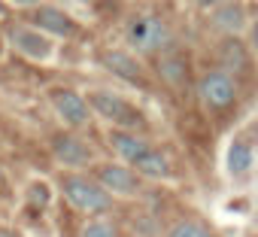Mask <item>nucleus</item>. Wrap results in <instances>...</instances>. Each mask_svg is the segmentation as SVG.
Masks as SVG:
<instances>
[{"label": "nucleus", "mask_w": 258, "mask_h": 237, "mask_svg": "<svg viewBox=\"0 0 258 237\" xmlns=\"http://www.w3.org/2000/svg\"><path fill=\"white\" fill-rule=\"evenodd\" d=\"M61 189H64V198H67L79 213L97 216V213H106V210L112 207V195H109L100 183H94V180H88V176H64Z\"/></svg>", "instance_id": "obj_1"}, {"label": "nucleus", "mask_w": 258, "mask_h": 237, "mask_svg": "<svg viewBox=\"0 0 258 237\" xmlns=\"http://www.w3.org/2000/svg\"><path fill=\"white\" fill-rule=\"evenodd\" d=\"M85 100H88V106H91L100 118H106V122H112V125H118V128H137V125H140L137 106H131V100H124V97L115 94V91L97 88V91H91Z\"/></svg>", "instance_id": "obj_2"}, {"label": "nucleus", "mask_w": 258, "mask_h": 237, "mask_svg": "<svg viewBox=\"0 0 258 237\" xmlns=\"http://www.w3.org/2000/svg\"><path fill=\"white\" fill-rule=\"evenodd\" d=\"M170 28L152 16H140L127 25V43H131L134 52H158L170 46Z\"/></svg>", "instance_id": "obj_3"}, {"label": "nucleus", "mask_w": 258, "mask_h": 237, "mask_svg": "<svg viewBox=\"0 0 258 237\" xmlns=\"http://www.w3.org/2000/svg\"><path fill=\"white\" fill-rule=\"evenodd\" d=\"M198 97L210 109H228L234 103V97H237V82L225 70H210L198 82Z\"/></svg>", "instance_id": "obj_4"}, {"label": "nucleus", "mask_w": 258, "mask_h": 237, "mask_svg": "<svg viewBox=\"0 0 258 237\" xmlns=\"http://www.w3.org/2000/svg\"><path fill=\"white\" fill-rule=\"evenodd\" d=\"M28 22L37 31H43L46 37H58V40H70L79 34V25L58 7H37L28 13Z\"/></svg>", "instance_id": "obj_5"}, {"label": "nucleus", "mask_w": 258, "mask_h": 237, "mask_svg": "<svg viewBox=\"0 0 258 237\" xmlns=\"http://www.w3.org/2000/svg\"><path fill=\"white\" fill-rule=\"evenodd\" d=\"M52 106H55V112H58L61 122L64 125H73V128L85 125L88 115H91L88 100L79 91H73V88H52Z\"/></svg>", "instance_id": "obj_6"}, {"label": "nucleus", "mask_w": 258, "mask_h": 237, "mask_svg": "<svg viewBox=\"0 0 258 237\" xmlns=\"http://www.w3.org/2000/svg\"><path fill=\"white\" fill-rule=\"evenodd\" d=\"M97 183L109 195H134V192H140L137 173L131 167H124V164H100L97 167Z\"/></svg>", "instance_id": "obj_7"}, {"label": "nucleus", "mask_w": 258, "mask_h": 237, "mask_svg": "<svg viewBox=\"0 0 258 237\" xmlns=\"http://www.w3.org/2000/svg\"><path fill=\"white\" fill-rule=\"evenodd\" d=\"M10 40H13V46H16L22 55L34 58V61L52 58V40H49L43 31H37V28H13Z\"/></svg>", "instance_id": "obj_8"}, {"label": "nucleus", "mask_w": 258, "mask_h": 237, "mask_svg": "<svg viewBox=\"0 0 258 237\" xmlns=\"http://www.w3.org/2000/svg\"><path fill=\"white\" fill-rule=\"evenodd\" d=\"M52 152H55V158H58L61 164H67V167H85V164L91 161V149H88L79 137H73V134H58V137L52 140Z\"/></svg>", "instance_id": "obj_9"}, {"label": "nucleus", "mask_w": 258, "mask_h": 237, "mask_svg": "<svg viewBox=\"0 0 258 237\" xmlns=\"http://www.w3.org/2000/svg\"><path fill=\"white\" fill-rule=\"evenodd\" d=\"M100 61H103V67H106L112 76H118V79H127V82H146L143 67H140V61H137L134 55L112 49V52H103Z\"/></svg>", "instance_id": "obj_10"}, {"label": "nucleus", "mask_w": 258, "mask_h": 237, "mask_svg": "<svg viewBox=\"0 0 258 237\" xmlns=\"http://www.w3.org/2000/svg\"><path fill=\"white\" fill-rule=\"evenodd\" d=\"M109 146H112V149H115V155H118L121 161H127V164L140 161V158L152 149L143 137L127 134V131H112V134H109Z\"/></svg>", "instance_id": "obj_11"}, {"label": "nucleus", "mask_w": 258, "mask_h": 237, "mask_svg": "<svg viewBox=\"0 0 258 237\" xmlns=\"http://www.w3.org/2000/svg\"><path fill=\"white\" fill-rule=\"evenodd\" d=\"M249 167H252V146L246 140H234L228 146V170L234 176H243Z\"/></svg>", "instance_id": "obj_12"}, {"label": "nucleus", "mask_w": 258, "mask_h": 237, "mask_svg": "<svg viewBox=\"0 0 258 237\" xmlns=\"http://www.w3.org/2000/svg\"><path fill=\"white\" fill-rule=\"evenodd\" d=\"M134 167H137V173H143V176H155V180H161V176L170 173V161H167V155H161L158 149H149L140 161H134Z\"/></svg>", "instance_id": "obj_13"}, {"label": "nucleus", "mask_w": 258, "mask_h": 237, "mask_svg": "<svg viewBox=\"0 0 258 237\" xmlns=\"http://www.w3.org/2000/svg\"><path fill=\"white\" fill-rule=\"evenodd\" d=\"M167 237H216L210 228H204V225H198V222H176L170 231H167Z\"/></svg>", "instance_id": "obj_14"}, {"label": "nucleus", "mask_w": 258, "mask_h": 237, "mask_svg": "<svg viewBox=\"0 0 258 237\" xmlns=\"http://www.w3.org/2000/svg\"><path fill=\"white\" fill-rule=\"evenodd\" d=\"M82 237H118L115 225L112 222H103V219H94L82 228Z\"/></svg>", "instance_id": "obj_15"}, {"label": "nucleus", "mask_w": 258, "mask_h": 237, "mask_svg": "<svg viewBox=\"0 0 258 237\" xmlns=\"http://www.w3.org/2000/svg\"><path fill=\"white\" fill-rule=\"evenodd\" d=\"M222 52L228 55V58H225L228 64H237V67H243V49H240V46H237L234 40H228V43L222 46Z\"/></svg>", "instance_id": "obj_16"}, {"label": "nucleus", "mask_w": 258, "mask_h": 237, "mask_svg": "<svg viewBox=\"0 0 258 237\" xmlns=\"http://www.w3.org/2000/svg\"><path fill=\"white\" fill-rule=\"evenodd\" d=\"M31 198H34V201H40V204H46V201H49L46 186H34V189H31Z\"/></svg>", "instance_id": "obj_17"}, {"label": "nucleus", "mask_w": 258, "mask_h": 237, "mask_svg": "<svg viewBox=\"0 0 258 237\" xmlns=\"http://www.w3.org/2000/svg\"><path fill=\"white\" fill-rule=\"evenodd\" d=\"M252 46H255V52H258V22L252 25Z\"/></svg>", "instance_id": "obj_18"}, {"label": "nucleus", "mask_w": 258, "mask_h": 237, "mask_svg": "<svg viewBox=\"0 0 258 237\" xmlns=\"http://www.w3.org/2000/svg\"><path fill=\"white\" fill-rule=\"evenodd\" d=\"M201 7H213V4H219V0H198Z\"/></svg>", "instance_id": "obj_19"}, {"label": "nucleus", "mask_w": 258, "mask_h": 237, "mask_svg": "<svg viewBox=\"0 0 258 237\" xmlns=\"http://www.w3.org/2000/svg\"><path fill=\"white\" fill-rule=\"evenodd\" d=\"M19 4H37V0H19Z\"/></svg>", "instance_id": "obj_20"}, {"label": "nucleus", "mask_w": 258, "mask_h": 237, "mask_svg": "<svg viewBox=\"0 0 258 237\" xmlns=\"http://www.w3.org/2000/svg\"><path fill=\"white\" fill-rule=\"evenodd\" d=\"M0 52H4V37H0Z\"/></svg>", "instance_id": "obj_21"}, {"label": "nucleus", "mask_w": 258, "mask_h": 237, "mask_svg": "<svg viewBox=\"0 0 258 237\" xmlns=\"http://www.w3.org/2000/svg\"><path fill=\"white\" fill-rule=\"evenodd\" d=\"M0 16H4V4H0Z\"/></svg>", "instance_id": "obj_22"}]
</instances>
